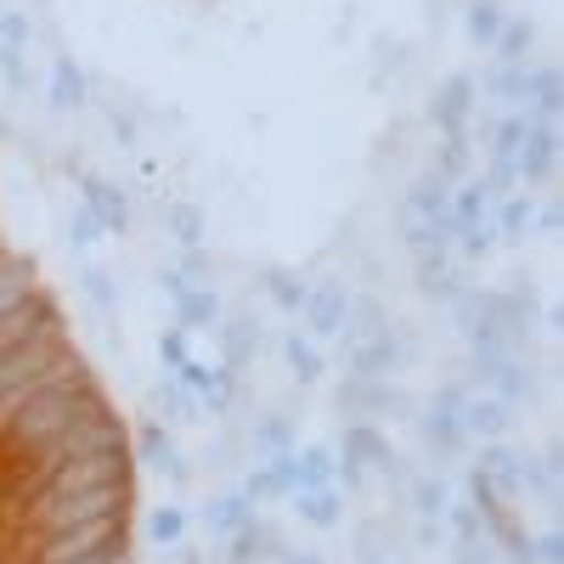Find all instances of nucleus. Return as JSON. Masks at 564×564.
I'll use <instances>...</instances> for the list:
<instances>
[{"instance_id":"nucleus-17","label":"nucleus","mask_w":564,"mask_h":564,"mask_svg":"<svg viewBox=\"0 0 564 564\" xmlns=\"http://www.w3.org/2000/svg\"><path fill=\"white\" fill-rule=\"evenodd\" d=\"M531 220H536V193H508L491 204V226H497V243H525L531 238Z\"/></svg>"},{"instance_id":"nucleus-24","label":"nucleus","mask_w":564,"mask_h":564,"mask_svg":"<svg viewBox=\"0 0 564 564\" xmlns=\"http://www.w3.org/2000/svg\"><path fill=\"white\" fill-rule=\"evenodd\" d=\"M220 322V294L209 289H186L181 300H175V327H186V334H198V327H215Z\"/></svg>"},{"instance_id":"nucleus-40","label":"nucleus","mask_w":564,"mask_h":564,"mask_svg":"<svg viewBox=\"0 0 564 564\" xmlns=\"http://www.w3.org/2000/svg\"><path fill=\"white\" fill-rule=\"evenodd\" d=\"M525 74H531V63H525V68L497 63V68L486 74V97H497V102H520V97H525Z\"/></svg>"},{"instance_id":"nucleus-44","label":"nucleus","mask_w":564,"mask_h":564,"mask_svg":"<svg viewBox=\"0 0 564 564\" xmlns=\"http://www.w3.org/2000/svg\"><path fill=\"white\" fill-rule=\"evenodd\" d=\"M102 238H108V231H102V220H97V215H90V209L79 204V209H74V220H68V243H74V249H97Z\"/></svg>"},{"instance_id":"nucleus-27","label":"nucleus","mask_w":564,"mask_h":564,"mask_svg":"<svg viewBox=\"0 0 564 564\" xmlns=\"http://www.w3.org/2000/svg\"><path fill=\"white\" fill-rule=\"evenodd\" d=\"M271 547H276V531L249 520L243 531L226 536V553H220V558H226V564H254V558H271Z\"/></svg>"},{"instance_id":"nucleus-34","label":"nucleus","mask_w":564,"mask_h":564,"mask_svg":"<svg viewBox=\"0 0 564 564\" xmlns=\"http://www.w3.org/2000/svg\"><path fill=\"white\" fill-rule=\"evenodd\" d=\"M468 164H475V148H468V130L463 135H441V148H435V175L446 186L468 181Z\"/></svg>"},{"instance_id":"nucleus-38","label":"nucleus","mask_w":564,"mask_h":564,"mask_svg":"<svg viewBox=\"0 0 564 564\" xmlns=\"http://www.w3.org/2000/svg\"><path fill=\"white\" fill-rule=\"evenodd\" d=\"M254 452H260V457H282V452H294V423L282 417V412L260 417V423H254Z\"/></svg>"},{"instance_id":"nucleus-33","label":"nucleus","mask_w":564,"mask_h":564,"mask_svg":"<svg viewBox=\"0 0 564 564\" xmlns=\"http://www.w3.org/2000/svg\"><path fill=\"white\" fill-rule=\"evenodd\" d=\"M164 226H170L175 249H204V209H198V204L175 198V204L164 209Z\"/></svg>"},{"instance_id":"nucleus-11","label":"nucleus","mask_w":564,"mask_h":564,"mask_svg":"<svg viewBox=\"0 0 564 564\" xmlns=\"http://www.w3.org/2000/svg\"><path fill=\"white\" fill-rule=\"evenodd\" d=\"M475 379H486V390L497 401H508V406H520V401L536 395V372L525 367V356H497V361L475 367Z\"/></svg>"},{"instance_id":"nucleus-54","label":"nucleus","mask_w":564,"mask_h":564,"mask_svg":"<svg viewBox=\"0 0 564 564\" xmlns=\"http://www.w3.org/2000/svg\"><path fill=\"white\" fill-rule=\"evenodd\" d=\"M113 135L124 141V148H135V119L130 113H113Z\"/></svg>"},{"instance_id":"nucleus-16","label":"nucleus","mask_w":564,"mask_h":564,"mask_svg":"<svg viewBox=\"0 0 564 564\" xmlns=\"http://www.w3.org/2000/svg\"><path fill=\"white\" fill-rule=\"evenodd\" d=\"M45 102H52V113H74L90 102V79L74 57H52V79H45Z\"/></svg>"},{"instance_id":"nucleus-14","label":"nucleus","mask_w":564,"mask_h":564,"mask_svg":"<svg viewBox=\"0 0 564 564\" xmlns=\"http://www.w3.org/2000/svg\"><path fill=\"white\" fill-rule=\"evenodd\" d=\"M79 186H85V209L102 220V231H130V198H124V186H113L108 175H90V170H79Z\"/></svg>"},{"instance_id":"nucleus-36","label":"nucleus","mask_w":564,"mask_h":564,"mask_svg":"<svg viewBox=\"0 0 564 564\" xmlns=\"http://www.w3.org/2000/svg\"><path fill=\"white\" fill-rule=\"evenodd\" d=\"M441 520L452 525L457 547H480V542H486V520H480V508H475V502H446Z\"/></svg>"},{"instance_id":"nucleus-23","label":"nucleus","mask_w":564,"mask_h":564,"mask_svg":"<svg viewBox=\"0 0 564 564\" xmlns=\"http://www.w3.org/2000/svg\"><path fill=\"white\" fill-rule=\"evenodd\" d=\"M531 45H536V23L531 18H508L502 34H497V45H491V57L508 63V68H525L531 63Z\"/></svg>"},{"instance_id":"nucleus-46","label":"nucleus","mask_w":564,"mask_h":564,"mask_svg":"<svg viewBox=\"0 0 564 564\" xmlns=\"http://www.w3.org/2000/svg\"><path fill=\"white\" fill-rule=\"evenodd\" d=\"M29 294H34V271L23 265V271H12L7 282H0V316H12V311H18Z\"/></svg>"},{"instance_id":"nucleus-5","label":"nucleus","mask_w":564,"mask_h":564,"mask_svg":"<svg viewBox=\"0 0 564 564\" xmlns=\"http://www.w3.org/2000/svg\"><path fill=\"white\" fill-rule=\"evenodd\" d=\"M52 327H63V316H57L52 300L34 289L12 316H0V356H12L18 345H29V339H40V334H52Z\"/></svg>"},{"instance_id":"nucleus-19","label":"nucleus","mask_w":564,"mask_h":564,"mask_svg":"<svg viewBox=\"0 0 564 564\" xmlns=\"http://www.w3.org/2000/svg\"><path fill=\"white\" fill-rule=\"evenodd\" d=\"M294 513L311 525V531H334L345 520V497L339 486H322V491H294Z\"/></svg>"},{"instance_id":"nucleus-22","label":"nucleus","mask_w":564,"mask_h":564,"mask_svg":"<svg viewBox=\"0 0 564 564\" xmlns=\"http://www.w3.org/2000/svg\"><path fill=\"white\" fill-rule=\"evenodd\" d=\"M508 12H502V0H468V12H463V34L468 45H480V52H491L497 34H502Z\"/></svg>"},{"instance_id":"nucleus-10","label":"nucleus","mask_w":564,"mask_h":564,"mask_svg":"<svg viewBox=\"0 0 564 564\" xmlns=\"http://www.w3.org/2000/svg\"><path fill=\"white\" fill-rule=\"evenodd\" d=\"M130 457L148 463V468H159V475H170V480H186V463H181V452H175V435L164 430L159 417H148V423L130 435Z\"/></svg>"},{"instance_id":"nucleus-18","label":"nucleus","mask_w":564,"mask_h":564,"mask_svg":"<svg viewBox=\"0 0 564 564\" xmlns=\"http://www.w3.org/2000/svg\"><path fill=\"white\" fill-rule=\"evenodd\" d=\"M294 491V452H282V457H260L249 468V480H243V497L249 502H271V497H289Z\"/></svg>"},{"instance_id":"nucleus-50","label":"nucleus","mask_w":564,"mask_h":564,"mask_svg":"<svg viewBox=\"0 0 564 564\" xmlns=\"http://www.w3.org/2000/svg\"><path fill=\"white\" fill-rule=\"evenodd\" d=\"M463 401H468V384H441L430 406H441V412H463Z\"/></svg>"},{"instance_id":"nucleus-7","label":"nucleus","mask_w":564,"mask_h":564,"mask_svg":"<svg viewBox=\"0 0 564 564\" xmlns=\"http://www.w3.org/2000/svg\"><path fill=\"white\" fill-rule=\"evenodd\" d=\"M513 170H520V186H542V181L558 170V124L531 119L520 153H513Z\"/></svg>"},{"instance_id":"nucleus-53","label":"nucleus","mask_w":564,"mask_h":564,"mask_svg":"<svg viewBox=\"0 0 564 564\" xmlns=\"http://www.w3.org/2000/svg\"><path fill=\"white\" fill-rule=\"evenodd\" d=\"M457 564H491V542H480V547H457Z\"/></svg>"},{"instance_id":"nucleus-13","label":"nucleus","mask_w":564,"mask_h":564,"mask_svg":"<svg viewBox=\"0 0 564 564\" xmlns=\"http://www.w3.org/2000/svg\"><path fill=\"white\" fill-rule=\"evenodd\" d=\"M520 113H525V119H547V124H558V113H564V79H558L553 63H531Z\"/></svg>"},{"instance_id":"nucleus-29","label":"nucleus","mask_w":564,"mask_h":564,"mask_svg":"<svg viewBox=\"0 0 564 564\" xmlns=\"http://www.w3.org/2000/svg\"><path fill=\"white\" fill-rule=\"evenodd\" d=\"M186 531H193V513H186L181 502H164V508L148 513V542L153 547H181Z\"/></svg>"},{"instance_id":"nucleus-21","label":"nucleus","mask_w":564,"mask_h":564,"mask_svg":"<svg viewBox=\"0 0 564 564\" xmlns=\"http://www.w3.org/2000/svg\"><path fill=\"white\" fill-rule=\"evenodd\" d=\"M491 204H497V198H491V186H486L480 175L457 181V186H452V231H457V226L486 220V215H491Z\"/></svg>"},{"instance_id":"nucleus-20","label":"nucleus","mask_w":564,"mask_h":564,"mask_svg":"<svg viewBox=\"0 0 564 564\" xmlns=\"http://www.w3.org/2000/svg\"><path fill=\"white\" fill-rule=\"evenodd\" d=\"M249 520H254V502L243 497V486H238V491H226V497H215V502L204 508V525H209L215 542H226L231 531H243Z\"/></svg>"},{"instance_id":"nucleus-35","label":"nucleus","mask_w":564,"mask_h":564,"mask_svg":"<svg viewBox=\"0 0 564 564\" xmlns=\"http://www.w3.org/2000/svg\"><path fill=\"white\" fill-rule=\"evenodd\" d=\"M265 294H271V305H276V311L300 316V305H305V294H311V282H300L289 265H271V271H265Z\"/></svg>"},{"instance_id":"nucleus-42","label":"nucleus","mask_w":564,"mask_h":564,"mask_svg":"<svg viewBox=\"0 0 564 564\" xmlns=\"http://www.w3.org/2000/svg\"><path fill=\"white\" fill-rule=\"evenodd\" d=\"M79 294L90 300V305H113V276H108V265H79Z\"/></svg>"},{"instance_id":"nucleus-55","label":"nucleus","mask_w":564,"mask_h":564,"mask_svg":"<svg viewBox=\"0 0 564 564\" xmlns=\"http://www.w3.org/2000/svg\"><path fill=\"white\" fill-rule=\"evenodd\" d=\"M289 564H322L316 553H289Z\"/></svg>"},{"instance_id":"nucleus-45","label":"nucleus","mask_w":564,"mask_h":564,"mask_svg":"<svg viewBox=\"0 0 564 564\" xmlns=\"http://www.w3.org/2000/svg\"><path fill=\"white\" fill-rule=\"evenodd\" d=\"M186 356H193V334H186V327H164V334H159V361L175 372Z\"/></svg>"},{"instance_id":"nucleus-3","label":"nucleus","mask_w":564,"mask_h":564,"mask_svg":"<svg viewBox=\"0 0 564 564\" xmlns=\"http://www.w3.org/2000/svg\"><path fill=\"white\" fill-rule=\"evenodd\" d=\"M300 316H305V334L311 339H339L345 334V316H350V289H345V282H311Z\"/></svg>"},{"instance_id":"nucleus-32","label":"nucleus","mask_w":564,"mask_h":564,"mask_svg":"<svg viewBox=\"0 0 564 564\" xmlns=\"http://www.w3.org/2000/svg\"><path fill=\"white\" fill-rule=\"evenodd\" d=\"M417 423H423V441H430L435 452H446V457H457V452L468 446V435H463L457 412H441V406H430V412H423Z\"/></svg>"},{"instance_id":"nucleus-48","label":"nucleus","mask_w":564,"mask_h":564,"mask_svg":"<svg viewBox=\"0 0 564 564\" xmlns=\"http://www.w3.org/2000/svg\"><path fill=\"white\" fill-rule=\"evenodd\" d=\"M159 406H164L170 417H175V412H193V395H186L175 379H164V384H159Z\"/></svg>"},{"instance_id":"nucleus-31","label":"nucleus","mask_w":564,"mask_h":564,"mask_svg":"<svg viewBox=\"0 0 564 564\" xmlns=\"http://www.w3.org/2000/svg\"><path fill=\"white\" fill-rule=\"evenodd\" d=\"M384 327H390V316H384V305L379 300H372V294H350V316H345V345L350 339H372V334H384Z\"/></svg>"},{"instance_id":"nucleus-37","label":"nucleus","mask_w":564,"mask_h":564,"mask_svg":"<svg viewBox=\"0 0 564 564\" xmlns=\"http://www.w3.org/2000/svg\"><path fill=\"white\" fill-rule=\"evenodd\" d=\"M491 249H497V226H491V215L475 220V226H457V231H452V254H463V260H486Z\"/></svg>"},{"instance_id":"nucleus-52","label":"nucleus","mask_w":564,"mask_h":564,"mask_svg":"<svg viewBox=\"0 0 564 564\" xmlns=\"http://www.w3.org/2000/svg\"><path fill=\"white\" fill-rule=\"evenodd\" d=\"M159 282H164V294H170V300H181L186 289H198V282H186V276H181L175 265H164V276H159Z\"/></svg>"},{"instance_id":"nucleus-39","label":"nucleus","mask_w":564,"mask_h":564,"mask_svg":"<svg viewBox=\"0 0 564 564\" xmlns=\"http://www.w3.org/2000/svg\"><path fill=\"white\" fill-rule=\"evenodd\" d=\"M412 502H417V513H423V520H441V513H446V502H452V486H446V475H417V480H412Z\"/></svg>"},{"instance_id":"nucleus-43","label":"nucleus","mask_w":564,"mask_h":564,"mask_svg":"<svg viewBox=\"0 0 564 564\" xmlns=\"http://www.w3.org/2000/svg\"><path fill=\"white\" fill-rule=\"evenodd\" d=\"M525 553H531V564H564V531L547 525V531L525 536Z\"/></svg>"},{"instance_id":"nucleus-47","label":"nucleus","mask_w":564,"mask_h":564,"mask_svg":"<svg viewBox=\"0 0 564 564\" xmlns=\"http://www.w3.org/2000/svg\"><path fill=\"white\" fill-rule=\"evenodd\" d=\"M29 52H18V45H0V79H7V90H29V63H23Z\"/></svg>"},{"instance_id":"nucleus-12","label":"nucleus","mask_w":564,"mask_h":564,"mask_svg":"<svg viewBox=\"0 0 564 564\" xmlns=\"http://www.w3.org/2000/svg\"><path fill=\"white\" fill-rule=\"evenodd\" d=\"M457 423H463V435H475V441H502V435L513 430V406H508V401H497L491 390H486V395L468 390V401H463Z\"/></svg>"},{"instance_id":"nucleus-51","label":"nucleus","mask_w":564,"mask_h":564,"mask_svg":"<svg viewBox=\"0 0 564 564\" xmlns=\"http://www.w3.org/2000/svg\"><path fill=\"white\" fill-rule=\"evenodd\" d=\"M558 226H564V215H558V204H547V209H536V220H531V231H542V238H547V243L558 238Z\"/></svg>"},{"instance_id":"nucleus-28","label":"nucleus","mask_w":564,"mask_h":564,"mask_svg":"<svg viewBox=\"0 0 564 564\" xmlns=\"http://www.w3.org/2000/svg\"><path fill=\"white\" fill-rule=\"evenodd\" d=\"M322 486H334V446L294 452V491H322Z\"/></svg>"},{"instance_id":"nucleus-41","label":"nucleus","mask_w":564,"mask_h":564,"mask_svg":"<svg viewBox=\"0 0 564 564\" xmlns=\"http://www.w3.org/2000/svg\"><path fill=\"white\" fill-rule=\"evenodd\" d=\"M0 45H18V52H29V45H34V18L18 12V7H0Z\"/></svg>"},{"instance_id":"nucleus-6","label":"nucleus","mask_w":564,"mask_h":564,"mask_svg":"<svg viewBox=\"0 0 564 564\" xmlns=\"http://www.w3.org/2000/svg\"><path fill=\"white\" fill-rule=\"evenodd\" d=\"M475 102H480V79H475V74H452V79L435 90V108H430L435 130H441V135H463L468 119H475Z\"/></svg>"},{"instance_id":"nucleus-15","label":"nucleus","mask_w":564,"mask_h":564,"mask_svg":"<svg viewBox=\"0 0 564 564\" xmlns=\"http://www.w3.org/2000/svg\"><path fill=\"white\" fill-rule=\"evenodd\" d=\"M480 475L497 486V497H520V475H525V452L520 446H508V435L502 441H480Z\"/></svg>"},{"instance_id":"nucleus-2","label":"nucleus","mask_w":564,"mask_h":564,"mask_svg":"<svg viewBox=\"0 0 564 564\" xmlns=\"http://www.w3.org/2000/svg\"><path fill=\"white\" fill-rule=\"evenodd\" d=\"M90 553H130V520H97V525H68L52 536H34L29 564H74Z\"/></svg>"},{"instance_id":"nucleus-49","label":"nucleus","mask_w":564,"mask_h":564,"mask_svg":"<svg viewBox=\"0 0 564 564\" xmlns=\"http://www.w3.org/2000/svg\"><path fill=\"white\" fill-rule=\"evenodd\" d=\"M175 271H181L186 282H198V276H209V260H204V249H181Z\"/></svg>"},{"instance_id":"nucleus-9","label":"nucleus","mask_w":564,"mask_h":564,"mask_svg":"<svg viewBox=\"0 0 564 564\" xmlns=\"http://www.w3.org/2000/svg\"><path fill=\"white\" fill-rule=\"evenodd\" d=\"M339 457H345V463H356V468H379V475H401V457H395V446L379 435V423H367V417H356L350 430H345Z\"/></svg>"},{"instance_id":"nucleus-4","label":"nucleus","mask_w":564,"mask_h":564,"mask_svg":"<svg viewBox=\"0 0 564 564\" xmlns=\"http://www.w3.org/2000/svg\"><path fill=\"white\" fill-rule=\"evenodd\" d=\"M401 361H406V345L395 339V327H384V334H372V339H350V345H345L350 379H390V372H401Z\"/></svg>"},{"instance_id":"nucleus-26","label":"nucleus","mask_w":564,"mask_h":564,"mask_svg":"<svg viewBox=\"0 0 564 564\" xmlns=\"http://www.w3.org/2000/svg\"><path fill=\"white\" fill-rule=\"evenodd\" d=\"M215 334H220V361H226L231 372L254 361V339H260V327H254L249 316H231L226 327H215Z\"/></svg>"},{"instance_id":"nucleus-8","label":"nucleus","mask_w":564,"mask_h":564,"mask_svg":"<svg viewBox=\"0 0 564 564\" xmlns=\"http://www.w3.org/2000/svg\"><path fill=\"white\" fill-rule=\"evenodd\" d=\"M401 220H430V226H441L446 238H452V186L435 170H423L406 186V198H401Z\"/></svg>"},{"instance_id":"nucleus-30","label":"nucleus","mask_w":564,"mask_h":564,"mask_svg":"<svg viewBox=\"0 0 564 564\" xmlns=\"http://www.w3.org/2000/svg\"><path fill=\"white\" fill-rule=\"evenodd\" d=\"M282 361H289V372H294L300 384H316L322 372H327V356L305 334H282Z\"/></svg>"},{"instance_id":"nucleus-1","label":"nucleus","mask_w":564,"mask_h":564,"mask_svg":"<svg viewBox=\"0 0 564 564\" xmlns=\"http://www.w3.org/2000/svg\"><path fill=\"white\" fill-rule=\"evenodd\" d=\"M130 497L135 486H85V491H63V497H34L29 502V531L34 536H52L68 525H97V520H130Z\"/></svg>"},{"instance_id":"nucleus-25","label":"nucleus","mask_w":564,"mask_h":564,"mask_svg":"<svg viewBox=\"0 0 564 564\" xmlns=\"http://www.w3.org/2000/svg\"><path fill=\"white\" fill-rule=\"evenodd\" d=\"M339 406H350V412H384V406H401V390H390L384 379H345L339 384Z\"/></svg>"}]
</instances>
